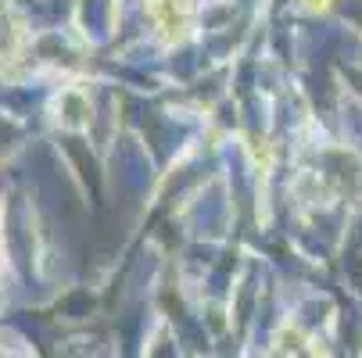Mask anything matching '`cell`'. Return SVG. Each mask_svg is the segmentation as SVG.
I'll return each mask as SVG.
<instances>
[{
    "label": "cell",
    "mask_w": 362,
    "mask_h": 358,
    "mask_svg": "<svg viewBox=\"0 0 362 358\" xmlns=\"http://www.w3.org/2000/svg\"><path fill=\"white\" fill-rule=\"evenodd\" d=\"M308 8H327V0H305Z\"/></svg>",
    "instance_id": "obj_1"
}]
</instances>
